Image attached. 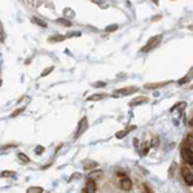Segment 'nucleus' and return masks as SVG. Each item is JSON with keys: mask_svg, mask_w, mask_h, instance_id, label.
<instances>
[{"mask_svg": "<svg viewBox=\"0 0 193 193\" xmlns=\"http://www.w3.org/2000/svg\"><path fill=\"white\" fill-rule=\"evenodd\" d=\"M161 40H162V36H161V34H158V36L151 37V39L148 40V43H147V45H145V46L141 50V53H148V51H150L151 48H155V46H156V45L161 42Z\"/></svg>", "mask_w": 193, "mask_h": 193, "instance_id": "1", "label": "nucleus"}, {"mask_svg": "<svg viewBox=\"0 0 193 193\" xmlns=\"http://www.w3.org/2000/svg\"><path fill=\"white\" fill-rule=\"evenodd\" d=\"M181 155H182V158H184V161H185L187 164L193 165V148L184 147V148L181 150Z\"/></svg>", "mask_w": 193, "mask_h": 193, "instance_id": "2", "label": "nucleus"}, {"mask_svg": "<svg viewBox=\"0 0 193 193\" xmlns=\"http://www.w3.org/2000/svg\"><path fill=\"white\" fill-rule=\"evenodd\" d=\"M181 173H182V178H184L185 184L193 185V173L188 170V167H182V168H181Z\"/></svg>", "mask_w": 193, "mask_h": 193, "instance_id": "3", "label": "nucleus"}, {"mask_svg": "<svg viewBox=\"0 0 193 193\" xmlns=\"http://www.w3.org/2000/svg\"><path fill=\"white\" fill-rule=\"evenodd\" d=\"M86 127H88V119H86V118H82L80 122H79V125H77V131L74 133V138H79V136L86 130Z\"/></svg>", "mask_w": 193, "mask_h": 193, "instance_id": "4", "label": "nucleus"}, {"mask_svg": "<svg viewBox=\"0 0 193 193\" xmlns=\"http://www.w3.org/2000/svg\"><path fill=\"white\" fill-rule=\"evenodd\" d=\"M136 91H139L138 86H127V88H121L119 93H118V96H127V94H133Z\"/></svg>", "mask_w": 193, "mask_h": 193, "instance_id": "5", "label": "nucleus"}, {"mask_svg": "<svg viewBox=\"0 0 193 193\" xmlns=\"http://www.w3.org/2000/svg\"><path fill=\"white\" fill-rule=\"evenodd\" d=\"M131 187H133V182H131V179L130 178H122L121 179V188L122 190H125V191H128V190H131Z\"/></svg>", "mask_w": 193, "mask_h": 193, "instance_id": "6", "label": "nucleus"}, {"mask_svg": "<svg viewBox=\"0 0 193 193\" xmlns=\"http://www.w3.org/2000/svg\"><path fill=\"white\" fill-rule=\"evenodd\" d=\"M82 164H83V170H94L96 167H98V162L91 161V159H85Z\"/></svg>", "mask_w": 193, "mask_h": 193, "instance_id": "7", "label": "nucleus"}, {"mask_svg": "<svg viewBox=\"0 0 193 193\" xmlns=\"http://www.w3.org/2000/svg\"><path fill=\"white\" fill-rule=\"evenodd\" d=\"M191 79H193V68H191V70H190V71H188V73H187L182 79H179V80H178V83H179V85H184V83L190 82Z\"/></svg>", "mask_w": 193, "mask_h": 193, "instance_id": "8", "label": "nucleus"}, {"mask_svg": "<svg viewBox=\"0 0 193 193\" xmlns=\"http://www.w3.org/2000/svg\"><path fill=\"white\" fill-rule=\"evenodd\" d=\"M85 193H96V184L93 179H88V182L85 185Z\"/></svg>", "mask_w": 193, "mask_h": 193, "instance_id": "9", "label": "nucleus"}, {"mask_svg": "<svg viewBox=\"0 0 193 193\" xmlns=\"http://www.w3.org/2000/svg\"><path fill=\"white\" fill-rule=\"evenodd\" d=\"M170 82H156V83H145V88L147 90H156V88H161L164 85H168Z\"/></svg>", "mask_w": 193, "mask_h": 193, "instance_id": "10", "label": "nucleus"}, {"mask_svg": "<svg viewBox=\"0 0 193 193\" xmlns=\"http://www.w3.org/2000/svg\"><path fill=\"white\" fill-rule=\"evenodd\" d=\"M62 40H65V36H62V34H56V36L48 37V42H50V43H57V42H62Z\"/></svg>", "mask_w": 193, "mask_h": 193, "instance_id": "11", "label": "nucleus"}, {"mask_svg": "<svg viewBox=\"0 0 193 193\" xmlns=\"http://www.w3.org/2000/svg\"><path fill=\"white\" fill-rule=\"evenodd\" d=\"M142 102H148V98H145V96H142V98H136L135 101L130 102V105L135 107V105H139V104H142Z\"/></svg>", "mask_w": 193, "mask_h": 193, "instance_id": "12", "label": "nucleus"}, {"mask_svg": "<svg viewBox=\"0 0 193 193\" xmlns=\"http://www.w3.org/2000/svg\"><path fill=\"white\" fill-rule=\"evenodd\" d=\"M104 98H105V94H104V93H99V94H93V96H90L88 101H101V99H104Z\"/></svg>", "mask_w": 193, "mask_h": 193, "instance_id": "13", "label": "nucleus"}, {"mask_svg": "<svg viewBox=\"0 0 193 193\" xmlns=\"http://www.w3.org/2000/svg\"><path fill=\"white\" fill-rule=\"evenodd\" d=\"M17 158H19V159H20L22 162H26V164L30 162V158H28L26 155H23L22 151H19V153H17Z\"/></svg>", "mask_w": 193, "mask_h": 193, "instance_id": "14", "label": "nucleus"}, {"mask_svg": "<svg viewBox=\"0 0 193 193\" xmlns=\"http://www.w3.org/2000/svg\"><path fill=\"white\" fill-rule=\"evenodd\" d=\"M28 191L30 193H43V188L42 187H30Z\"/></svg>", "mask_w": 193, "mask_h": 193, "instance_id": "15", "label": "nucleus"}, {"mask_svg": "<svg viewBox=\"0 0 193 193\" xmlns=\"http://www.w3.org/2000/svg\"><path fill=\"white\" fill-rule=\"evenodd\" d=\"M2 178H16L14 171H2Z\"/></svg>", "mask_w": 193, "mask_h": 193, "instance_id": "16", "label": "nucleus"}, {"mask_svg": "<svg viewBox=\"0 0 193 193\" xmlns=\"http://www.w3.org/2000/svg\"><path fill=\"white\" fill-rule=\"evenodd\" d=\"M102 175H104V173H102L101 170H98V171H91V173H90V178H91V179L94 181V178H98V176H102Z\"/></svg>", "mask_w": 193, "mask_h": 193, "instance_id": "17", "label": "nucleus"}, {"mask_svg": "<svg viewBox=\"0 0 193 193\" xmlns=\"http://www.w3.org/2000/svg\"><path fill=\"white\" fill-rule=\"evenodd\" d=\"M57 23H59V25H65V26H71V22L66 20V19H59Z\"/></svg>", "mask_w": 193, "mask_h": 193, "instance_id": "18", "label": "nucleus"}, {"mask_svg": "<svg viewBox=\"0 0 193 193\" xmlns=\"http://www.w3.org/2000/svg\"><path fill=\"white\" fill-rule=\"evenodd\" d=\"M118 28H119V25H108V26L105 28V31H107V33H113V31H116Z\"/></svg>", "mask_w": 193, "mask_h": 193, "instance_id": "19", "label": "nucleus"}, {"mask_svg": "<svg viewBox=\"0 0 193 193\" xmlns=\"http://www.w3.org/2000/svg\"><path fill=\"white\" fill-rule=\"evenodd\" d=\"M33 22H34V23H37V25H40V26H43V28L46 26V23H45L43 20H40V19H37V17H33Z\"/></svg>", "mask_w": 193, "mask_h": 193, "instance_id": "20", "label": "nucleus"}, {"mask_svg": "<svg viewBox=\"0 0 193 193\" xmlns=\"http://www.w3.org/2000/svg\"><path fill=\"white\" fill-rule=\"evenodd\" d=\"M185 107V102H179V105H175L173 108H171V111H175V110H182Z\"/></svg>", "mask_w": 193, "mask_h": 193, "instance_id": "21", "label": "nucleus"}, {"mask_svg": "<svg viewBox=\"0 0 193 193\" xmlns=\"http://www.w3.org/2000/svg\"><path fill=\"white\" fill-rule=\"evenodd\" d=\"M187 142H188V147H190V148H193V136H191V135H188V136H187Z\"/></svg>", "mask_w": 193, "mask_h": 193, "instance_id": "22", "label": "nucleus"}, {"mask_svg": "<svg viewBox=\"0 0 193 193\" xmlns=\"http://www.w3.org/2000/svg\"><path fill=\"white\" fill-rule=\"evenodd\" d=\"M23 111H25V108H19V110H17V111H14L11 116H13V118H16L17 115H20V113H23Z\"/></svg>", "mask_w": 193, "mask_h": 193, "instance_id": "23", "label": "nucleus"}, {"mask_svg": "<svg viewBox=\"0 0 193 193\" xmlns=\"http://www.w3.org/2000/svg\"><path fill=\"white\" fill-rule=\"evenodd\" d=\"M43 151H45V147H36V153L37 155H42Z\"/></svg>", "mask_w": 193, "mask_h": 193, "instance_id": "24", "label": "nucleus"}, {"mask_svg": "<svg viewBox=\"0 0 193 193\" xmlns=\"http://www.w3.org/2000/svg\"><path fill=\"white\" fill-rule=\"evenodd\" d=\"M51 71H53V66H50V68H46V70H45V71L42 73V77H43V76H46V74H50Z\"/></svg>", "mask_w": 193, "mask_h": 193, "instance_id": "25", "label": "nucleus"}, {"mask_svg": "<svg viewBox=\"0 0 193 193\" xmlns=\"http://www.w3.org/2000/svg\"><path fill=\"white\" fill-rule=\"evenodd\" d=\"M94 86H96V88H101V86L104 88V86H105V82H96V83H94Z\"/></svg>", "mask_w": 193, "mask_h": 193, "instance_id": "26", "label": "nucleus"}, {"mask_svg": "<svg viewBox=\"0 0 193 193\" xmlns=\"http://www.w3.org/2000/svg\"><path fill=\"white\" fill-rule=\"evenodd\" d=\"M191 125H193V119H191Z\"/></svg>", "mask_w": 193, "mask_h": 193, "instance_id": "27", "label": "nucleus"}, {"mask_svg": "<svg viewBox=\"0 0 193 193\" xmlns=\"http://www.w3.org/2000/svg\"><path fill=\"white\" fill-rule=\"evenodd\" d=\"M190 88H191V90H193V85H191V86H190Z\"/></svg>", "mask_w": 193, "mask_h": 193, "instance_id": "28", "label": "nucleus"}, {"mask_svg": "<svg viewBox=\"0 0 193 193\" xmlns=\"http://www.w3.org/2000/svg\"><path fill=\"white\" fill-rule=\"evenodd\" d=\"M191 30H193V26H191Z\"/></svg>", "mask_w": 193, "mask_h": 193, "instance_id": "29", "label": "nucleus"}]
</instances>
